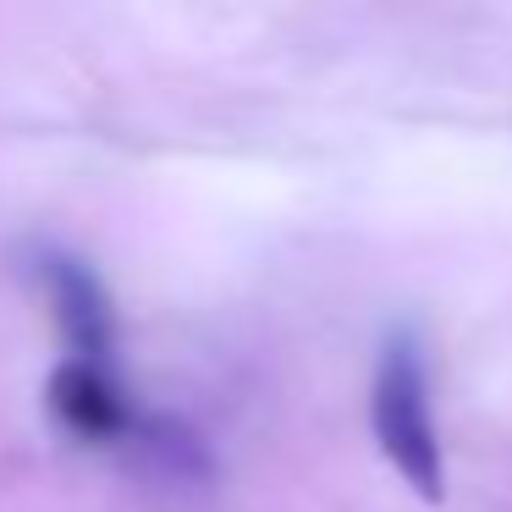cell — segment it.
<instances>
[{"mask_svg": "<svg viewBox=\"0 0 512 512\" xmlns=\"http://www.w3.org/2000/svg\"><path fill=\"white\" fill-rule=\"evenodd\" d=\"M369 430L375 446L397 479L424 501L441 507L446 501V457H441V435H435V413H430V364L413 331H397L380 347L375 380H369Z\"/></svg>", "mask_w": 512, "mask_h": 512, "instance_id": "1", "label": "cell"}, {"mask_svg": "<svg viewBox=\"0 0 512 512\" xmlns=\"http://www.w3.org/2000/svg\"><path fill=\"white\" fill-rule=\"evenodd\" d=\"M45 408L61 430L89 446H133V435L149 419L144 402L127 397V386L116 380L111 358H78V353H67L50 369Z\"/></svg>", "mask_w": 512, "mask_h": 512, "instance_id": "2", "label": "cell"}, {"mask_svg": "<svg viewBox=\"0 0 512 512\" xmlns=\"http://www.w3.org/2000/svg\"><path fill=\"white\" fill-rule=\"evenodd\" d=\"M34 281L45 287L50 320H56L67 353L78 358H111L116 353V309L105 281L94 276L83 259L61 254V248H39L34 254Z\"/></svg>", "mask_w": 512, "mask_h": 512, "instance_id": "3", "label": "cell"}]
</instances>
